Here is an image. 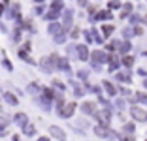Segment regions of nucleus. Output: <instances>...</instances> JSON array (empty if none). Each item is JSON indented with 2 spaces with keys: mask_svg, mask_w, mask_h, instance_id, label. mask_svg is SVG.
Here are the masks:
<instances>
[{
  "mask_svg": "<svg viewBox=\"0 0 147 141\" xmlns=\"http://www.w3.org/2000/svg\"><path fill=\"white\" fill-rule=\"evenodd\" d=\"M94 134L100 136V137H104V139H117V134L113 132V130H109L108 126H102V124L94 126Z\"/></svg>",
  "mask_w": 147,
  "mask_h": 141,
  "instance_id": "obj_1",
  "label": "nucleus"
},
{
  "mask_svg": "<svg viewBox=\"0 0 147 141\" xmlns=\"http://www.w3.org/2000/svg\"><path fill=\"white\" fill-rule=\"evenodd\" d=\"M94 115H96V119H98V124H102V126H108L109 120H111V111H109V109H102V111H96Z\"/></svg>",
  "mask_w": 147,
  "mask_h": 141,
  "instance_id": "obj_2",
  "label": "nucleus"
},
{
  "mask_svg": "<svg viewBox=\"0 0 147 141\" xmlns=\"http://www.w3.org/2000/svg\"><path fill=\"white\" fill-rule=\"evenodd\" d=\"M130 115H132V119H134V120H140V122L147 120V111H143L142 107H138V105L130 107Z\"/></svg>",
  "mask_w": 147,
  "mask_h": 141,
  "instance_id": "obj_3",
  "label": "nucleus"
},
{
  "mask_svg": "<svg viewBox=\"0 0 147 141\" xmlns=\"http://www.w3.org/2000/svg\"><path fill=\"white\" fill-rule=\"evenodd\" d=\"M74 111H76V103L70 102V103H64V105L59 109V115H61L62 119H68V117L74 115Z\"/></svg>",
  "mask_w": 147,
  "mask_h": 141,
  "instance_id": "obj_4",
  "label": "nucleus"
},
{
  "mask_svg": "<svg viewBox=\"0 0 147 141\" xmlns=\"http://www.w3.org/2000/svg\"><path fill=\"white\" fill-rule=\"evenodd\" d=\"M49 134H51L55 139H59V141H64L66 139V132L62 128H59V126H49Z\"/></svg>",
  "mask_w": 147,
  "mask_h": 141,
  "instance_id": "obj_5",
  "label": "nucleus"
},
{
  "mask_svg": "<svg viewBox=\"0 0 147 141\" xmlns=\"http://www.w3.org/2000/svg\"><path fill=\"white\" fill-rule=\"evenodd\" d=\"M76 55L79 60H87L89 58V47L87 45H76Z\"/></svg>",
  "mask_w": 147,
  "mask_h": 141,
  "instance_id": "obj_6",
  "label": "nucleus"
},
{
  "mask_svg": "<svg viewBox=\"0 0 147 141\" xmlns=\"http://www.w3.org/2000/svg\"><path fill=\"white\" fill-rule=\"evenodd\" d=\"M104 60H108L106 53H102V51H94L92 53V66H94V68H98V64L104 62Z\"/></svg>",
  "mask_w": 147,
  "mask_h": 141,
  "instance_id": "obj_7",
  "label": "nucleus"
},
{
  "mask_svg": "<svg viewBox=\"0 0 147 141\" xmlns=\"http://www.w3.org/2000/svg\"><path fill=\"white\" fill-rule=\"evenodd\" d=\"M81 111L85 113V115H94V113H96V105L92 102H85L81 105Z\"/></svg>",
  "mask_w": 147,
  "mask_h": 141,
  "instance_id": "obj_8",
  "label": "nucleus"
},
{
  "mask_svg": "<svg viewBox=\"0 0 147 141\" xmlns=\"http://www.w3.org/2000/svg\"><path fill=\"white\" fill-rule=\"evenodd\" d=\"M8 128H9V120L6 117H0V137L8 136Z\"/></svg>",
  "mask_w": 147,
  "mask_h": 141,
  "instance_id": "obj_9",
  "label": "nucleus"
},
{
  "mask_svg": "<svg viewBox=\"0 0 147 141\" xmlns=\"http://www.w3.org/2000/svg\"><path fill=\"white\" fill-rule=\"evenodd\" d=\"M40 66H42V70H43V72H47V73H51L53 70H55V66L51 64L49 56H47V58H42V60H40Z\"/></svg>",
  "mask_w": 147,
  "mask_h": 141,
  "instance_id": "obj_10",
  "label": "nucleus"
},
{
  "mask_svg": "<svg viewBox=\"0 0 147 141\" xmlns=\"http://www.w3.org/2000/svg\"><path fill=\"white\" fill-rule=\"evenodd\" d=\"M13 122L17 124V126H23V124L28 122V117H26L25 113H15V115H13Z\"/></svg>",
  "mask_w": 147,
  "mask_h": 141,
  "instance_id": "obj_11",
  "label": "nucleus"
},
{
  "mask_svg": "<svg viewBox=\"0 0 147 141\" xmlns=\"http://www.w3.org/2000/svg\"><path fill=\"white\" fill-rule=\"evenodd\" d=\"M21 128H23V134H25V136H28V137H30V136H34V134H36V126H34V124H30V122L23 124Z\"/></svg>",
  "mask_w": 147,
  "mask_h": 141,
  "instance_id": "obj_12",
  "label": "nucleus"
},
{
  "mask_svg": "<svg viewBox=\"0 0 147 141\" xmlns=\"http://www.w3.org/2000/svg\"><path fill=\"white\" fill-rule=\"evenodd\" d=\"M61 30H64V28H62L59 23H55V21H51V23H49V26H47V32H49V34H53V36L59 34Z\"/></svg>",
  "mask_w": 147,
  "mask_h": 141,
  "instance_id": "obj_13",
  "label": "nucleus"
},
{
  "mask_svg": "<svg viewBox=\"0 0 147 141\" xmlns=\"http://www.w3.org/2000/svg\"><path fill=\"white\" fill-rule=\"evenodd\" d=\"M2 96H4V100H6V102L9 103V105H13V107H15V105H17V103H19L17 96H13V92H4V94H2Z\"/></svg>",
  "mask_w": 147,
  "mask_h": 141,
  "instance_id": "obj_14",
  "label": "nucleus"
},
{
  "mask_svg": "<svg viewBox=\"0 0 147 141\" xmlns=\"http://www.w3.org/2000/svg\"><path fill=\"white\" fill-rule=\"evenodd\" d=\"M57 70L70 72V62H68V58H59V60H57Z\"/></svg>",
  "mask_w": 147,
  "mask_h": 141,
  "instance_id": "obj_15",
  "label": "nucleus"
},
{
  "mask_svg": "<svg viewBox=\"0 0 147 141\" xmlns=\"http://www.w3.org/2000/svg\"><path fill=\"white\" fill-rule=\"evenodd\" d=\"M26 92L36 96V94H42V87H38V83H30V85L26 87Z\"/></svg>",
  "mask_w": 147,
  "mask_h": 141,
  "instance_id": "obj_16",
  "label": "nucleus"
},
{
  "mask_svg": "<svg viewBox=\"0 0 147 141\" xmlns=\"http://www.w3.org/2000/svg\"><path fill=\"white\" fill-rule=\"evenodd\" d=\"M72 17H74V11L72 9H66L64 11V28H70V26H72Z\"/></svg>",
  "mask_w": 147,
  "mask_h": 141,
  "instance_id": "obj_17",
  "label": "nucleus"
},
{
  "mask_svg": "<svg viewBox=\"0 0 147 141\" xmlns=\"http://www.w3.org/2000/svg\"><path fill=\"white\" fill-rule=\"evenodd\" d=\"M17 55H19V58H23L25 62H28V64H36L34 60L30 58V55H28V51H23V49H19V53H17Z\"/></svg>",
  "mask_w": 147,
  "mask_h": 141,
  "instance_id": "obj_18",
  "label": "nucleus"
},
{
  "mask_svg": "<svg viewBox=\"0 0 147 141\" xmlns=\"http://www.w3.org/2000/svg\"><path fill=\"white\" fill-rule=\"evenodd\" d=\"M43 19H47V21H55V19H59V11H57V9H51V11H47L45 15H43Z\"/></svg>",
  "mask_w": 147,
  "mask_h": 141,
  "instance_id": "obj_19",
  "label": "nucleus"
},
{
  "mask_svg": "<svg viewBox=\"0 0 147 141\" xmlns=\"http://www.w3.org/2000/svg\"><path fill=\"white\" fill-rule=\"evenodd\" d=\"M55 42L57 43H64L66 42V32H64V30H61L59 34H55Z\"/></svg>",
  "mask_w": 147,
  "mask_h": 141,
  "instance_id": "obj_20",
  "label": "nucleus"
},
{
  "mask_svg": "<svg viewBox=\"0 0 147 141\" xmlns=\"http://www.w3.org/2000/svg\"><path fill=\"white\" fill-rule=\"evenodd\" d=\"M104 89H106V90H108V94H111V96H113V94H115V92H117V89H115V87H113V85H111V83H108V81H106V83H104Z\"/></svg>",
  "mask_w": 147,
  "mask_h": 141,
  "instance_id": "obj_21",
  "label": "nucleus"
},
{
  "mask_svg": "<svg viewBox=\"0 0 147 141\" xmlns=\"http://www.w3.org/2000/svg\"><path fill=\"white\" fill-rule=\"evenodd\" d=\"M94 19H111V13L109 11H98Z\"/></svg>",
  "mask_w": 147,
  "mask_h": 141,
  "instance_id": "obj_22",
  "label": "nucleus"
},
{
  "mask_svg": "<svg viewBox=\"0 0 147 141\" xmlns=\"http://www.w3.org/2000/svg\"><path fill=\"white\" fill-rule=\"evenodd\" d=\"M11 40H13V42H19V40H21V26H17V28L13 30V36H11Z\"/></svg>",
  "mask_w": 147,
  "mask_h": 141,
  "instance_id": "obj_23",
  "label": "nucleus"
},
{
  "mask_svg": "<svg viewBox=\"0 0 147 141\" xmlns=\"http://www.w3.org/2000/svg\"><path fill=\"white\" fill-rule=\"evenodd\" d=\"M117 79L123 83H126V81L130 83V73H117Z\"/></svg>",
  "mask_w": 147,
  "mask_h": 141,
  "instance_id": "obj_24",
  "label": "nucleus"
},
{
  "mask_svg": "<svg viewBox=\"0 0 147 141\" xmlns=\"http://www.w3.org/2000/svg\"><path fill=\"white\" fill-rule=\"evenodd\" d=\"M51 9H57V11H61V9H62V0H53Z\"/></svg>",
  "mask_w": 147,
  "mask_h": 141,
  "instance_id": "obj_25",
  "label": "nucleus"
},
{
  "mask_svg": "<svg viewBox=\"0 0 147 141\" xmlns=\"http://www.w3.org/2000/svg\"><path fill=\"white\" fill-rule=\"evenodd\" d=\"M123 64H125L126 68H130V66L134 64V56H125V58H123Z\"/></svg>",
  "mask_w": 147,
  "mask_h": 141,
  "instance_id": "obj_26",
  "label": "nucleus"
},
{
  "mask_svg": "<svg viewBox=\"0 0 147 141\" xmlns=\"http://www.w3.org/2000/svg\"><path fill=\"white\" fill-rule=\"evenodd\" d=\"M102 32H104V36H111L113 26H111V25H104V26H102Z\"/></svg>",
  "mask_w": 147,
  "mask_h": 141,
  "instance_id": "obj_27",
  "label": "nucleus"
},
{
  "mask_svg": "<svg viewBox=\"0 0 147 141\" xmlns=\"http://www.w3.org/2000/svg\"><path fill=\"white\" fill-rule=\"evenodd\" d=\"M2 66H4V68H6V70H8V72H11V70H13V66H11V62H9V60H8V58H6V56H4V58H2Z\"/></svg>",
  "mask_w": 147,
  "mask_h": 141,
  "instance_id": "obj_28",
  "label": "nucleus"
},
{
  "mask_svg": "<svg viewBox=\"0 0 147 141\" xmlns=\"http://www.w3.org/2000/svg\"><path fill=\"white\" fill-rule=\"evenodd\" d=\"M74 92H76V96H78V98H79V96H83V89L78 85V83H74Z\"/></svg>",
  "mask_w": 147,
  "mask_h": 141,
  "instance_id": "obj_29",
  "label": "nucleus"
},
{
  "mask_svg": "<svg viewBox=\"0 0 147 141\" xmlns=\"http://www.w3.org/2000/svg\"><path fill=\"white\" fill-rule=\"evenodd\" d=\"M109 62H111V66H109V70H111V72H113V70H117V66H119V62H117V58H115V56H109Z\"/></svg>",
  "mask_w": 147,
  "mask_h": 141,
  "instance_id": "obj_30",
  "label": "nucleus"
},
{
  "mask_svg": "<svg viewBox=\"0 0 147 141\" xmlns=\"http://www.w3.org/2000/svg\"><path fill=\"white\" fill-rule=\"evenodd\" d=\"M121 8V2H119V0H111V2H109V9H119Z\"/></svg>",
  "mask_w": 147,
  "mask_h": 141,
  "instance_id": "obj_31",
  "label": "nucleus"
},
{
  "mask_svg": "<svg viewBox=\"0 0 147 141\" xmlns=\"http://www.w3.org/2000/svg\"><path fill=\"white\" fill-rule=\"evenodd\" d=\"M136 100H138V102H142V103H145V105H147V96H145V94H136Z\"/></svg>",
  "mask_w": 147,
  "mask_h": 141,
  "instance_id": "obj_32",
  "label": "nucleus"
},
{
  "mask_svg": "<svg viewBox=\"0 0 147 141\" xmlns=\"http://www.w3.org/2000/svg\"><path fill=\"white\" fill-rule=\"evenodd\" d=\"M87 75H89V72H85V70H79V72H78V77H79V79H83V81L87 79Z\"/></svg>",
  "mask_w": 147,
  "mask_h": 141,
  "instance_id": "obj_33",
  "label": "nucleus"
},
{
  "mask_svg": "<svg viewBox=\"0 0 147 141\" xmlns=\"http://www.w3.org/2000/svg\"><path fill=\"white\" fill-rule=\"evenodd\" d=\"M128 11H132V4H125L123 6V15H126Z\"/></svg>",
  "mask_w": 147,
  "mask_h": 141,
  "instance_id": "obj_34",
  "label": "nucleus"
},
{
  "mask_svg": "<svg viewBox=\"0 0 147 141\" xmlns=\"http://www.w3.org/2000/svg\"><path fill=\"white\" fill-rule=\"evenodd\" d=\"M53 87H55V89H59V90H64V85H62L61 81H57V79L53 81Z\"/></svg>",
  "mask_w": 147,
  "mask_h": 141,
  "instance_id": "obj_35",
  "label": "nucleus"
},
{
  "mask_svg": "<svg viewBox=\"0 0 147 141\" xmlns=\"http://www.w3.org/2000/svg\"><path fill=\"white\" fill-rule=\"evenodd\" d=\"M130 49V42H125V43H121V51L123 53H126Z\"/></svg>",
  "mask_w": 147,
  "mask_h": 141,
  "instance_id": "obj_36",
  "label": "nucleus"
},
{
  "mask_svg": "<svg viewBox=\"0 0 147 141\" xmlns=\"http://www.w3.org/2000/svg\"><path fill=\"white\" fill-rule=\"evenodd\" d=\"M125 132L132 134V132H134V124H125Z\"/></svg>",
  "mask_w": 147,
  "mask_h": 141,
  "instance_id": "obj_37",
  "label": "nucleus"
},
{
  "mask_svg": "<svg viewBox=\"0 0 147 141\" xmlns=\"http://www.w3.org/2000/svg\"><path fill=\"white\" fill-rule=\"evenodd\" d=\"M115 47H119V42H111V43L108 45V49H109V51H113Z\"/></svg>",
  "mask_w": 147,
  "mask_h": 141,
  "instance_id": "obj_38",
  "label": "nucleus"
},
{
  "mask_svg": "<svg viewBox=\"0 0 147 141\" xmlns=\"http://www.w3.org/2000/svg\"><path fill=\"white\" fill-rule=\"evenodd\" d=\"M70 36H72L74 40H76V38L79 36V28H74V30H72V34H70Z\"/></svg>",
  "mask_w": 147,
  "mask_h": 141,
  "instance_id": "obj_39",
  "label": "nucleus"
},
{
  "mask_svg": "<svg viewBox=\"0 0 147 141\" xmlns=\"http://www.w3.org/2000/svg\"><path fill=\"white\" fill-rule=\"evenodd\" d=\"M134 32H136V36H142V34H143V28H142V26H136Z\"/></svg>",
  "mask_w": 147,
  "mask_h": 141,
  "instance_id": "obj_40",
  "label": "nucleus"
},
{
  "mask_svg": "<svg viewBox=\"0 0 147 141\" xmlns=\"http://www.w3.org/2000/svg\"><path fill=\"white\" fill-rule=\"evenodd\" d=\"M4 11H6V4H4V2H0V17L4 15Z\"/></svg>",
  "mask_w": 147,
  "mask_h": 141,
  "instance_id": "obj_41",
  "label": "nucleus"
},
{
  "mask_svg": "<svg viewBox=\"0 0 147 141\" xmlns=\"http://www.w3.org/2000/svg\"><path fill=\"white\" fill-rule=\"evenodd\" d=\"M121 141H134V137L132 136H125V137H121Z\"/></svg>",
  "mask_w": 147,
  "mask_h": 141,
  "instance_id": "obj_42",
  "label": "nucleus"
},
{
  "mask_svg": "<svg viewBox=\"0 0 147 141\" xmlns=\"http://www.w3.org/2000/svg\"><path fill=\"white\" fill-rule=\"evenodd\" d=\"M34 11H36V13H43V8H42V6H36Z\"/></svg>",
  "mask_w": 147,
  "mask_h": 141,
  "instance_id": "obj_43",
  "label": "nucleus"
},
{
  "mask_svg": "<svg viewBox=\"0 0 147 141\" xmlns=\"http://www.w3.org/2000/svg\"><path fill=\"white\" fill-rule=\"evenodd\" d=\"M130 21L136 23V21H140V17H138V15H132V17H130Z\"/></svg>",
  "mask_w": 147,
  "mask_h": 141,
  "instance_id": "obj_44",
  "label": "nucleus"
},
{
  "mask_svg": "<svg viewBox=\"0 0 147 141\" xmlns=\"http://www.w3.org/2000/svg\"><path fill=\"white\" fill-rule=\"evenodd\" d=\"M11 139H13V141H21V137H19V136H13Z\"/></svg>",
  "mask_w": 147,
  "mask_h": 141,
  "instance_id": "obj_45",
  "label": "nucleus"
},
{
  "mask_svg": "<svg viewBox=\"0 0 147 141\" xmlns=\"http://www.w3.org/2000/svg\"><path fill=\"white\" fill-rule=\"evenodd\" d=\"M38 141H49V137H38Z\"/></svg>",
  "mask_w": 147,
  "mask_h": 141,
  "instance_id": "obj_46",
  "label": "nucleus"
},
{
  "mask_svg": "<svg viewBox=\"0 0 147 141\" xmlns=\"http://www.w3.org/2000/svg\"><path fill=\"white\" fill-rule=\"evenodd\" d=\"M79 4H81V6H87V0H79Z\"/></svg>",
  "mask_w": 147,
  "mask_h": 141,
  "instance_id": "obj_47",
  "label": "nucleus"
},
{
  "mask_svg": "<svg viewBox=\"0 0 147 141\" xmlns=\"http://www.w3.org/2000/svg\"><path fill=\"white\" fill-rule=\"evenodd\" d=\"M36 4H42V2H45V0H34Z\"/></svg>",
  "mask_w": 147,
  "mask_h": 141,
  "instance_id": "obj_48",
  "label": "nucleus"
},
{
  "mask_svg": "<svg viewBox=\"0 0 147 141\" xmlns=\"http://www.w3.org/2000/svg\"><path fill=\"white\" fill-rule=\"evenodd\" d=\"M2 2H4V4H9V0H2Z\"/></svg>",
  "mask_w": 147,
  "mask_h": 141,
  "instance_id": "obj_49",
  "label": "nucleus"
},
{
  "mask_svg": "<svg viewBox=\"0 0 147 141\" xmlns=\"http://www.w3.org/2000/svg\"><path fill=\"white\" fill-rule=\"evenodd\" d=\"M143 87H147V79H145V81H143Z\"/></svg>",
  "mask_w": 147,
  "mask_h": 141,
  "instance_id": "obj_50",
  "label": "nucleus"
}]
</instances>
